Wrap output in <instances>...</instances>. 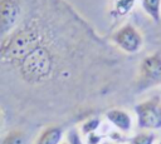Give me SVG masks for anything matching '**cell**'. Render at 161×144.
Here are the masks:
<instances>
[{
	"instance_id": "obj_10",
	"label": "cell",
	"mask_w": 161,
	"mask_h": 144,
	"mask_svg": "<svg viewBox=\"0 0 161 144\" xmlns=\"http://www.w3.org/2000/svg\"><path fill=\"white\" fill-rule=\"evenodd\" d=\"M28 136L26 133L19 128L10 129L0 138V144H26Z\"/></svg>"
},
{
	"instance_id": "obj_3",
	"label": "cell",
	"mask_w": 161,
	"mask_h": 144,
	"mask_svg": "<svg viewBox=\"0 0 161 144\" xmlns=\"http://www.w3.org/2000/svg\"><path fill=\"white\" fill-rule=\"evenodd\" d=\"M137 126L142 130L155 131L161 129V98L152 96L135 105Z\"/></svg>"
},
{
	"instance_id": "obj_6",
	"label": "cell",
	"mask_w": 161,
	"mask_h": 144,
	"mask_svg": "<svg viewBox=\"0 0 161 144\" xmlns=\"http://www.w3.org/2000/svg\"><path fill=\"white\" fill-rule=\"evenodd\" d=\"M104 118L106 120L113 126L116 128L119 133H123V134H127L132 130L133 128V119H132V115L125 110V109H121V108H112V109H108L106 113H104Z\"/></svg>"
},
{
	"instance_id": "obj_5",
	"label": "cell",
	"mask_w": 161,
	"mask_h": 144,
	"mask_svg": "<svg viewBox=\"0 0 161 144\" xmlns=\"http://www.w3.org/2000/svg\"><path fill=\"white\" fill-rule=\"evenodd\" d=\"M24 19L23 0H0V41L10 35Z\"/></svg>"
},
{
	"instance_id": "obj_2",
	"label": "cell",
	"mask_w": 161,
	"mask_h": 144,
	"mask_svg": "<svg viewBox=\"0 0 161 144\" xmlns=\"http://www.w3.org/2000/svg\"><path fill=\"white\" fill-rule=\"evenodd\" d=\"M158 85H161V50L153 51L141 60L135 83L137 91H145Z\"/></svg>"
},
{
	"instance_id": "obj_1",
	"label": "cell",
	"mask_w": 161,
	"mask_h": 144,
	"mask_svg": "<svg viewBox=\"0 0 161 144\" xmlns=\"http://www.w3.org/2000/svg\"><path fill=\"white\" fill-rule=\"evenodd\" d=\"M65 48L64 38L57 35L52 23L42 41L11 68L15 69L23 83L31 86L44 85L59 78H68L70 70L64 54Z\"/></svg>"
},
{
	"instance_id": "obj_13",
	"label": "cell",
	"mask_w": 161,
	"mask_h": 144,
	"mask_svg": "<svg viewBox=\"0 0 161 144\" xmlns=\"http://www.w3.org/2000/svg\"><path fill=\"white\" fill-rule=\"evenodd\" d=\"M65 139H67L65 141L68 144H84V141L82 139V134H80L79 129H77V128H72L67 133Z\"/></svg>"
},
{
	"instance_id": "obj_14",
	"label": "cell",
	"mask_w": 161,
	"mask_h": 144,
	"mask_svg": "<svg viewBox=\"0 0 161 144\" xmlns=\"http://www.w3.org/2000/svg\"><path fill=\"white\" fill-rule=\"evenodd\" d=\"M3 121H4V118H3V113H1V109H0V130L3 128Z\"/></svg>"
},
{
	"instance_id": "obj_4",
	"label": "cell",
	"mask_w": 161,
	"mask_h": 144,
	"mask_svg": "<svg viewBox=\"0 0 161 144\" xmlns=\"http://www.w3.org/2000/svg\"><path fill=\"white\" fill-rule=\"evenodd\" d=\"M109 40L116 48L128 55H133L141 51L145 43L142 33L131 23H126L117 28L109 35Z\"/></svg>"
},
{
	"instance_id": "obj_11",
	"label": "cell",
	"mask_w": 161,
	"mask_h": 144,
	"mask_svg": "<svg viewBox=\"0 0 161 144\" xmlns=\"http://www.w3.org/2000/svg\"><path fill=\"white\" fill-rule=\"evenodd\" d=\"M156 133L148 130H141L130 138V144H156Z\"/></svg>"
},
{
	"instance_id": "obj_12",
	"label": "cell",
	"mask_w": 161,
	"mask_h": 144,
	"mask_svg": "<svg viewBox=\"0 0 161 144\" xmlns=\"http://www.w3.org/2000/svg\"><path fill=\"white\" fill-rule=\"evenodd\" d=\"M99 124H101L99 119H97V118H91V119L86 120V121L80 125L79 131H80V134H83V135L87 136V135H89V134H92V133H96L97 129H98V126H99Z\"/></svg>"
},
{
	"instance_id": "obj_16",
	"label": "cell",
	"mask_w": 161,
	"mask_h": 144,
	"mask_svg": "<svg viewBox=\"0 0 161 144\" xmlns=\"http://www.w3.org/2000/svg\"><path fill=\"white\" fill-rule=\"evenodd\" d=\"M157 144H161V140H160V141H158V143H157Z\"/></svg>"
},
{
	"instance_id": "obj_15",
	"label": "cell",
	"mask_w": 161,
	"mask_h": 144,
	"mask_svg": "<svg viewBox=\"0 0 161 144\" xmlns=\"http://www.w3.org/2000/svg\"><path fill=\"white\" fill-rule=\"evenodd\" d=\"M60 144H68V143H67V141H62Z\"/></svg>"
},
{
	"instance_id": "obj_9",
	"label": "cell",
	"mask_w": 161,
	"mask_h": 144,
	"mask_svg": "<svg viewBox=\"0 0 161 144\" xmlns=\"http://www.w3.org/2000/svg\"><path fill=\"white\" fill-rule=\"evenodd\" d=\"M140 6L152 21H161V0H140Z\"/></svg>"
},
{
	"instance_id": "obj_8",
	"label": "cell",
	"mask_w": 161,
	"mask_h": 144,
	"mask_svg": "<svg viewBox=\"0 0 161 144\" xmlns=\"http://www.w3.org/2000/svg\"><path fill=\"white\" fill-rule=\"evenodd\" d=\"M64 130L59 125L45 126L36 136L34 144H60L63 141Z\"/></svg>"
},
{
	"instance_id": "obj_7",
	"label": "cell",
	"mask_w": 161,
	"mask_h": 144,
	"mask_svg": "<svg viewBox=\"0 0 161 144\" xmlns=\"http://www.w3.org/2000/svg\"><path fill=\"white\" fill-rule=\"evenodd\" d=\"M138 1L140 0H109L108 16L113 21L121 20L133 10Z\"/></svg>"
}]
</instances>
